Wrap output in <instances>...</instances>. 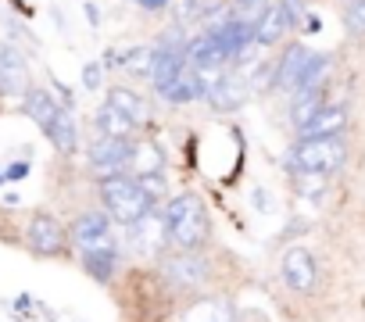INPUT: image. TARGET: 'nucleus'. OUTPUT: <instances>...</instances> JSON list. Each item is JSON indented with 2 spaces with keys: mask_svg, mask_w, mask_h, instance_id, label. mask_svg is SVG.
I'll list each match as a JSON object with an SVG mask.
<instances>
[{
  "mask_svg": "<svg viewBox=\"0 0 365 322\" xmlns=\"http://www.w3.org/2000/svg\"><path fill=\"white\" fill-rule=\"evenodd\" d=\"M165 229H168V244L175 251H197L208 240V212L205 201L197 194H179L165 204L161 212Z\"/></svg>",
  "mask_w": 365,
  "mask_h": 322,
  "instance_id": "nucleus-1",
  "label": "nucleus"
},
{
  "mask_svg": "<svg viewBox=\"0 0 365 322\" xmlns=\"http://www.w3.org/2000/svg\"><path fill=\"white\" fill-rule=\"evenodd\" d=\"M101 201H104V215L111 222H122V226H133L147 212H154V204L147 201L140 183L122 176V172L118 176H101Z\"/></svg>",
  "mask_w": 365,
  "mask_h": 322,
  "instance_id": "nucleus-2",
  "label": "nucleus"
},
{
  "mask_svg": "<svg viewBox=\"0 0 365 322\" xmlns=\"http://www.w3.org/2000/svg\"><path fill=\"white\" fill-rule=\"evenodd\" d=\"M347 147L340 136H322V140H297V147L290 150V172H315V176H329L344 165Z\"/></svg>",
  "mask_w": 365,
  "mask_h": 322,
  "instance_id": "nucleus-3",
  "label": "nucleus"
},
{
  "mask_svg": "<svg viewBox=\"0 0 365 322\" xmlns=\"http://www.w3.org/2000/svg\"><path fill=\"white\" fill-rule=\"evenodd\" d=\"M72 247L79 254H97V251H115V233H111V219L104 212H83L72 222L68 233Z\"/></svg>",
  "mask_w": 365,
  "mask_h": 322,
  "instance_id": "nucleus-4",
  "label": "nucleus"
},
{
  "mask_svg": "<svg viewBox=\"0 0 365 322\" xmlns=\"http://www.w3.org/2000/svg\"><path fill=\"white\" fill-rule=\"evenodd\" d=\"M65 247H68V237H65L61 222L51 212H33V219H29V251L40 254V258H58V254H65Z\"/></svg>",
  "mask_w": 365,
  "mask_h": 322,
  "instance_id": "nucleus-5",
  "label": "nucleus"
},
{
  "mask_svg": "<svg viewBox=\"0 0 365 322\" xmlns=\"http://www.w3.org/2000/svg\"><path fill=\"white\" fill-rule=\"evenodd\" d=\"M129 150H133V143H129V140L97 136V140L90 143L86 161H90V169H93V172H101V176H118V172H125V169H129Z\"/></svg>",
  "mask_w": 365,
  "mask_h": 322,
  "instance_id": "nucleus-6",
  "label": "nucleus"
},
{
  "mask_svg": "<svg viewBox=\"0 0 365 322\" xmlns=\"http://www.w3.org/2000/svg\"><path fill=\"white\" fill-rule=\"evenodd\" d=\"M165 276L182 290H201L212 272H208V261L197 251H175L172 258H165Z\"/></svg>",
  "mask_w": 365,
  "mask_h": 322,
  "instance_id": "nucleus-7",
  "label": "nucleus"
},
{
  "mask_svg": "<svg viewBox=\"0 0 365 322\" xmlns=\"http://www.w3.org/2000/svg\"><path fill=\"white\" fill-rule=\"evenodd\" d=\"M187 68V43H158V51H154V65H150V83H154V90L158 93H165L172 83H175V76Z\"/></svg>",
  "mask_w": 365,
  "mask_h": 322,
  "instance_id": "nucleus-8",
  "label": "nucleus"
},
{
  "mask_svg": "<svg viewBox=\"0 0 365 322\" xmlns=\"http://www.w3.org/2000/svg\"><path fill=\"white\" fill-rule=\"evenodd\" d=\"M129 244L136 254H161L168 247V229H165V219L161 212H147L140 222L129 226Z\"/></svg>",
  "mask_w": 365,
  "mask_h": 322,
  "instance_id": "nucleus-9",
  "label": "nucleus"
},
{
  "mask_svg": "<svg viewBox=\"0 0 365 322\" xmlns=\"http://www.w3.org/2000/svg\"><path fill=\"white\" fill-rule=\"evenodd\" d=\"M29 90V61L0 40V93L4 97H22Z\"/></svg>",
  "mask_w": 365,
  "mask_h": 322,
  "instance_id": "nucleus-10",
  "label": "nucleus"
},
{
  "mask_svg": "<svg viewBox=\"0 0 365 322\" xmlns=\"http://www.w3.org/2000/svg\"><path fill=\"white\" fill-rule=\"evenodd\" d=\"M208 97H212L215 111H237V108L247 104V97H251V83H247L240 72H222V76L212 83Z\"/></svg>",
  "mask_w": 365,
  "mask_h": 322,
  "instance_id": "nucleus-11",
  "label": "nucleus"
},
{
  "mask_svg": "<svg viewBox=\"0 0 365 322\" xmlns=\"http://www.w3.org/2000/svg\"><path fill=\"white\" fill-rule=\"evenodd\" d=\"M315 258H312V251H304V247H290L287 254H283V283L290 286V290H297V294H308L312 286H315Z\"/></svg>",
  "mask_w": 365,
  "mask_h": 322,
  "instance_id": "nucleus-12",
  "label": "nucleus"
},
{
  "mask_svg": "<svg viewBox=\"0 0 365 322\" xmlns=\"http://www.w3.org/2000/svg\"><path fill=\"white\" fill-rule=\"evenodd\" d=\"M347 125V108L344 104H322L297 133L301 140H322V136H340Z\"/></svg>",
  "mask_w": 365,
  "mask_h": 322,
  "instance_id": "nucleus-13",
  "label": "nucleus"
},
{
  "mask_svg": "<svg viewBox=\"0 0 365 322\" xmlns=\"http://www.w3.org/2000/svg\"><path fill=\"white\" fill-rule=\"evenodd\" d=\"M208 90H212V83L197 72V68H182L179 76H175V83L161 93L168 104H190V100H201V97H208Z\"/></svg>",
  "mask_w": 365,
  "mask_h": 322,
  "instance_id": "nucleus-14",
  "label": "nucleus"
},
{
  "mask_svg": "<svg viewBox=\"0 0 365 322\" xmlns=\"http://www.w3.org/2000/svg\"><path fill=\"white\" fill-rule=\"evenodd\" d=\"M308 58H312V51H308V47L290 43V47L283 51V58L276 61V83H272V86H279V90H290V93H294V86H297V79H301V72H304Z\"/></svg>",
  "mask_w": 365,
  "mask_h": 322,
  "instance_id": "nucleus-15",
  "label": "nucleus"
},
{
  "mask_svg": "<svg viewBox=\"0 0 365 322\" xmlns=\"http://www.w3.org/2000/svg\"><path fill=\"white\" fill-rule=\"evenodd\" d=\"M255 43H262V47H272V43H279L283 36H287V19H283V11H279V4H265L258 15H255Z\"/></svg>",
  "mask_w": 365,
  "mask_h": 322,
  "instance_id": "nucleus-16",
  "label": "nucleus"
},
{
  "mask_svg": "<svg viewBox=\"0 0 365 322\" xmlns=\"http://www.w3.org/2000/svg\"><path fill=\"white\" fill-rule=\"evenodd\" d=\"M22 111L47 133V129L54 125L58 111H61V100H54L47 90H26V93H22Z\"/></svg>",
  "mask_w": 365,
  "mask_h": 322,
  "instance_id": "nucleus-17",
  "label": "nucleus"
},
{
  "mask_svg": "<svg viewBox=\"0 0 365 322\" xmlns=\"http://www.w3.org/2000/svg\"><path fill=\"white\" fill-rule=\"evenodd\" d=\"M182 322H237V318H233V304L226 297H197L182 311Z\"/></svg>",
  "mask_w": 365,
  "mask_h": 322,
  "instance_id": "nucleus-18",
  "label": "nucleus"
},
{
  "mask_svg": "<svg viewBox=\"0 0 365 322\" xmlns=\"http://www.w3.org/2000/svg\"><path fill=\"white\" fill-rule=\"evenodd\" d=\"M129 169L136 172V180H140V176H158V172L165 169V154H161V147L150 143V140L133 143V150H129Z\"/></svg>",
  "mask_w": 365,
  "mask_h": 322,
  "instance_id": "nucleus-19",
  "label": "nucleus"
},
{
  "mask_svg": "<svg viewBox=\"0 0 365 322\" xmlns=\"http://www.w3.org/2000/svg\"><path fill=\"white\" fill-rule=\"evenodd\" d=\"M43 136L54 143V150H58V154H65V157H72V154H76V147H79V129H76V118L68 115V108H61V111H58L54 125H51Z\"/></svg>",
  "mask_w": 365,
  "mask_h": 322,
  "instance_id": "nucleus-20",
  "label": "nucleus"
},
{
  "mask_svg": "<svg viewBox=\"0 0 365 322\" xmlns=\"http://www.w3.org/2000/svg\"><path fill=\"white\" fill-rule=\"evenodd\" d=\"M108 104H111L115 111H122L133 125H143V118H147L143 97H140L136 90H129V86H111V90H108Z\"/></svg>",
  "mask_w": 365,
  "mask_h": 322,
  "instance_id": "nucleus-21",
  "label": "nucleus"
},
{
  "mask_svg": "<svg viewBox=\"0 0 365 322\" xmlns=\"http://www.w3.org/2000/svg\"><path fill=\"white\" fill-rule=\"evenodd\" d=\"M93 125H97V133H101V136H115V140H129V136H133V129H136V125H133L122 111H115L108 100L97 108Z\"/></svg>",
  "mask_w": 365,
  "mask_h": 322,
  "instance_id": "nucleus-22",
  "label": "nucleus"
},
{
  "mask_svg": "<svg viewBox=\"0 0 365 322\" xmlns=\"http://www.w3.org/2000/svg\"><path fill=\"white\" fill-rule=\"evenodd\" d=\"M83 269H86L90 279H97V283H111V279H115V269H118V258H115V251L83 254Z\"/></svg>",
  "mask_w": 365,
  "mask_h": 322,
  "instance_id": "nucleus-23",
  "label": "nucleus"
},
{
  "mask_svg": "<svg viewBox=\"0 0 365 322\" xmlns=\"http://www.w3.org/2000/svg\"><path fill=\"white\" fill-rule=\"evenodd\" d=\"M326 72H329V58H326V54H312V58H308V65H304V72H301V79H297V86H294V93L322 90Z\"/></svg>",
  "mask_w": 365,
  "mask_h": 322,
  "instance_id": "nucleus-24",
  "label": "nucleus"
},
{
  "mask_svg": "<svg viewBox=\"0 0 365 322\" xmlns=\"http://www.w3.org/2000/svg\"><path fill=\"white\" fill-rule=\"evenodd\" d=\"M326 104V90H308V93H294V108H290V118L294 125L301 129L319 108Z\"/></svg>",
  "mask_w": 365,
  "mask_h": 322,
  "instance_id": "nucleus-25",
  "label": "nucleus"
},
{
  "mask_svg": "<svg viewBox=\"0 0 365 322\" xmlns=\"http://www.w3.org/2000/svg\"><path fill=\"white\" fill-rule=\"evenodd\" d=\"M154 51H158V47H133V51H125L118 61H122V68H125V72H133V76H150Z\"/></svg>",
  "mask_w": 365,
  "mask_h": 322,
  "instance_id": "nucleus-26",
  "label": "nucleus"
},
{
  "mask_svg": "<svg viewBox=\"0 0 365 322\" xmlns=\"http://www.w3.org/2000/svg\"><path fill=\"white\" fill-rule=\"evenodd\" d=\"M344 22H347V29L351 33H365V0H351L347 4V11H344Z\"/></svg>",
  "mask_w": 365,
  "mask_h": 322,
  "instance_id": "nucleus-27",
  "label": "nucleus"
},
{
  "mask_svg": "<svg viewBox=\"0 0 365 322\" xmlns=\"http://www.w3.org/2000/svg\"><path fill=\"white\" fill-rule=\"evenodd\" d=\"M136 183H140V190L147 194L150 204H158V201L165 197V180H161V172H158V176H140Z\"/></svg>",
  "mask_w": 365,
  "mask_h": 322,
  "instance_id": "nucleus-28",
  "label": "nucleus"
},
{
  "mask_svg": "<svg viewBox=\"0 0 365 322\" xmlns=\"http://www.w3.org/2000/svg\"><path fill=\"white\" fill-rule=\"evenodd\" d=\"M279 11H283L287 26H301L304 22V0H279Z\"/></svg>",
  "mask_w": 365,
  "mask_h": 322,
  "instance_id": "nucleus-29",
  "label": "nucleus"
},
{
  "mask_svg": "<svg viewBox=\"0 0 365 322\" xmlns=\"http://www.w3.org/2000/svg\"><path fill=\"white\" fill-rule=\"evenodd\" d=\"M101 76H104V65H86L83 68V86L86 90H97L101 86Z\"/></svg>",
  "mask_w": 365,
  "mask_h": 322,
  "instance_id": "nucleus-30",
  "label": "nucleus"
},
{
  "mask_svg": "<svg viewBox=\"0 0 365 322\" xmlns=\"http://www.w3.org/2000/svg\"><path fill=\"white\" fill-rule=\"evenodd\" d=\"M26 176H29V161H15V165L4 169V180H8V183H19V180H26Z\"/></svg>",
  "mask_w": 365,
  "mask_h": 322,
  "instance_id": "nucleus-31",
  "label": "nucleus"
},
{
  "mask_svg": "<svg viewBox=\"0 0 365 322\" xmlns=\"http://www.w3.org/2000/svg\"><path fill=\"white\" fill-rule=\"evenodd\" d=\"M172 4V0H136V8H143V11H165Z\"/></svg>",
  "mask_w": 365,
  "mask_h": 322,
  "instance_id": "nucleus-32",
  "label": "nucleus"
},
{
  "mask_svg": "<svg viewBox=\"0 0 365 322\" xmlns=\"http://www.w3.org/2000/svg\"><path fill=\"white\" fill-rule=\"evenodd\" d=\"M86 15H90V22H93V26L101 22V15H97V8H93V4H86Z\"/></svg>",
  "mask_w": 365,
  "mask_h": 322,
  "instance_id": "nucleus-33",
  "label": "nucleus"
},
{
  "mask_svg": "<svg viewBox=\"0 0 365 322\" xmlns=\"http://www.w3.org/2000/svg\"><path fill=\"white\" fill-rule=\"evenodd\" d=\"M237 4H240V8H247V4H258V0H237Z\"/></svg>",
  "mask_w": 365,
  "mask_h": 322,
  "instance_id": "nucleus-34",
  "label": "nucleus"
},
{
  "mask_svg": "<svg viewBox=\"0 0 365 322\" xmlns=\"http://www.w3.org/2000/svg\"><path fill=\"white\" fill-rule=\"evenodd\" d=\"M0 183H8V180H4V172H0Z\"/></svg>",
  "mask_w": 365,
  "mask_h": 322,
  "instance_id": "nucleus-35",
  "label": "nucleus"
}]
</instances>
